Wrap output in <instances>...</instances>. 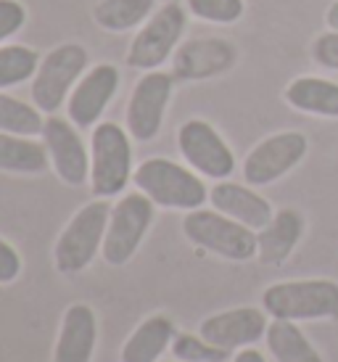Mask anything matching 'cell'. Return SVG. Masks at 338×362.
<instances>
[{"label": "cell", "mask_w": 338, "mask_h": 362, "mask_svg": "<svg viewBox=\"0 0 338 362\" xmlns=\"http://www.w3.org/2000/svg\"><path fill=\"white\" fill-rule=\"evenodd\" d=\"M109 214V199H93L71 214L53 246V264L61 275H77L93 264L103 249Z\"/></svg>", "instance_id": "3"}, {"label": "cell", "mask_w": 338, "mask_h": 362, "mask_svg": "<svg viewBox=\"0 0 338 362\" xmlns=\"http://www.w3.org/2000/svg\"><path fill=\"white\" fill-rule=\"evenodd\" d=\"M169 352L177 362H225L230 352L209 344L204 336H190V333H175Z\"/></svg>", "instance_id": "26"}, {"label": "cell", "mask_w": 338, "mask_h": 362, "mask_svg": "<svg viewBox=\"0 0 338 362\" xmlns=\"http://www.w3.org/2000/svg\"><path fill=\"white\" fill-rule=\"evenodd\" d=\"M159 3H175V0H159Z\"/></svg>", "instance_id": "33"}, {"label": "cell", "mask_w": 338, "mask_h": 362, "mask_svg": "<svg viewBox=\"0 0 338 362\" xmlns=\"http://www.w3.org/2000/svg\"><path fill=\"white\" fill-rule=\"evenodd\" d=\"M307 135L296 130L275 132L257 143L243 159V180L249 185H272L280 177H286L301 159L307 156Z\"/></svg>", "instance_id": "11"}, {"label": "cell", "mask_w": 338, "mask_h": 362, "mask_svg": "<svg viewBox=\"0 0 338 362\" xmlns=\"http://www.w3.org/2000/svg\"><path fill=\"white\" fill-rule=\"evenodd\" d=\"M172 93H175V74L169 71H146L135 82L127 101V132L132 135V141L148 143L159 135Z\"/></svg>", "instance_id": "10"}, {"label": "cell", "mask_w": 338, "mask_h": 362, "mask_svg": "<svg viewBox=\"0 0 338 362\" xmlns=\"http://www.w3.org/2000/svg\"><path fill=\"white\" fill-rule=\"evenodd\" d=\"M235 64V48L228 40L204 37L182 42L172 56L175 80H209L214 74L228 71Z\"/></svg>", "instance_id": "16"}, {"label": "cell", "mask_w": 338, "mask_h": 362, "mask_svg": "<svg viewBox=\"0 0 338 362\" xmlns=\"http://www.w3.org/2000/svg\"><path fill=\"white\" fill-rule=\"evenodd\" d=\"M42 143L48 148L50 167L64 185L80 188L90 182V148L74 122L50 114L42 127Z\"/></svg>", "instance_id": "12"}, {"label": "cell", "mask_w": 338, "mask_h": 362, "mask_svg": "<svg viewBox=\"0 0 338 362\" xmlns=\"http://www.w3.org/2000/svg\"><path fill=\"white\" fill-rule=\"evenodd\" d=\"M182 233L193 246L230 262H249L257 257V230L230 220L217 209H193L182 220Z\"/></svg>", "instance_id": "5"}, {"label": "cell", "mask_w": 338, "mask_h": 362, "mask_svg": "<svg viewBox=\"0 0 338 362\" xmlns=\"http://www.w3.org/2000/svg\"><path fill=\"white\" fill-rule=\"evenodd\" d=\"M175 322L167 315H151L140 322L122 344V362H159V357L172 346Z\"/></svg>", "instance_id": "19"}, {"label": "cell", "mask_w": 338, "mask_h": 362, "mask_svg": "<svg viewBox=\"0 0 338 362\" xmlns=\"http://www.w3.org/2000/svg\"><path fill=\"white\" fill-rule=\"evenodd\" d=\"M21 275V257L6 238H0V286H8Z\"/></svg>", "instance_id": "30"}, {"label": "cell", "mask_w": 338, "mask_h": 362, "mask_svg": "<svg viewBox=\"0 0 338 362\" xmlns=\"http://www.w3.org/2000/svg\"><path fill=\"white\" fill-rule=\"evenodd\" d=\"M175 362H177V360H175Z\"/></svg>", "instance_id": "34"}, {"label": "cell", "mask_w": 338, "mask_h": 362, "mask_svg": "<svg viewBox=\"0 0 338 362\" xmlns=\"http://www.w3.org/2000/svg\"><path fill=\"white\" fill-rule=\"evenodd\" d=\"M233 362H267V357L259 352V349H254V346H246V349H238V352H235Z\"/></svg>", "instance_id": "31"}, {"label": "cell", "mask_w": 338, "mask_h": 362, "mask_svg": "<svg viewBox=\"0 0 338 362\" xmlns=\"http://www.w3.org/2000/svg\"><path fill=\"white\" fill-rule=\"evenodd\" d=\"M188 11L201 21L235 24L243 16V0H188Z\"/></svg>", "instance_id": "27"}, {"label": "cell", "mask_w": 338, "mask_h": 362, "mask_svg": "<svg viewBox=\"0 0 338 362\" xmlns=\"http://www.w3.org/2000/svg\"><path fill=\"white\" fill-rule=\"evenodd\" d=\"M209 202L211 209L228 214L230 220L246 225L251 230H262L267 228L269 220L275 217L272 211V204L259 196L254 188L249 185H240V182H230V180H217V185L209 191Z\"/></svg>", "instance_id": "17"}, {"label": "cell", "mask_w": 338, "mask_h": 362, "mask_svg": "<svg viewBox=\"0 0 338 362\" xmlns=\"http://www.w3.org/2000/svg\"><path fill=\"white\" fill-rule=\"evenodd\" d=\"M42 127H45V119L35 103L19 101V98L0 90V132L37 138V135H42Z\"/></svg>", "instance_id": "24"}, {"label": "cell", "mask_w": 338, "mask_h": 362, "mask_svg": "<svg viewBox=\"0 0 338 362\" xmlns=\"http://www.w3.org/2000/svg\"><path fill=\"white\" fill-rule=\"evenodd\" d=\"M185 8L175 3H161L148 19L140 24L138 35L132 37L127 48V64L132 69L153 71L159 69L164 61L175 56L180 45V37L185 32Z\"/></svg>", "instance_id": "8"}, {"label": "cell", "mask_w": 338, "mask_h": 362, "mask_svg": "<svg viewBox=\"0 0 338 362\" xmlns=\"http://www.w3.org/2000/svg\"><path fill=\"white\" fill-rule=\"evenodd\" d=\"M120 90V69L114 64H98L88 69L74 85L66 114L77 127H95Z\"/></svg>", "instance_id": "14"}, {"label": "cell", "mask_w": 338, "mask_h": 362, "mask_svg": "<svg viewBox=\"0 0 338 362\" xmlns=\"http://www.w3.org/2000/svg\"><path fill=\"white\" fill-rule=\"evenodd\" d=\"M312 56L320 66L338 71V32H325L320 35L315 45H312Z\"/></svg>", "instance_id": "29"}, {"label": "cell", "mask_w": 338, "mask_h": 362, "mask_svg": "<svg viewBox=\"0 0 338 362\" xmlns=\"http://www.w3.org/2000/svg\"><path fill=\"white\" fill-rule=\"evenodd\" d=\"M264 341H267V349L275 357V362H325L312 346V341L304 336V331L298 328V322L269 317Z\"/></svg>", "instance_id": "22"}, {"label": "cell", "mask_w": 338, "mask_h": 362, "mask_svg": "<svg viewBox=\"0 0 338 362\" xmlns=\"http://www.w3.org/2000/svg\"><path fill=\"white\" fill-rule=\"evenodd\" d=\"M325 21H328V27L333 32H338V0L336 3H333V6H330L328 8V13H325Z\"/></svg>", "instance_id": "32"}, {"label": "cell", "mask_w": 338, "mask_h": 362, "mask_svg": "<svg viewBox=\"0 0 338 362\" xmlns=\"http://www.w3.org/2000/svg\"><path fill=\"white\" fill-rule=\"evenodd\" d=\"M40 61V53L30 45H0V90L32 80Z\"/></svg>", "instance_id": "25"}, {"label": "cell", "mask_w": 338, "mask_h": 362, "mask_svg": "<svg viewBox=\"0 0 338 362\" xmlns=\"http://www.w3.org/2000/svg\"><path fill=\"white\" fill-rule=\"evenodd\" d=\"M286 101L304 114L338 119V82L322 77H296L286 88Z\"/></svg>", "instance_id": "20"}, {"label": "cell", "mask_w": 338, "mask_h": 362, "mask_svg": "<svg viewBox=\"0 0 338 362\" xmlns=\"http://www.w3.org/2000/svg\"><path fill=\"white\" fill-rule=\"evenodd\" d=\"M153 211H156V204L146 193L132 191L120 196V202L111 206L109 228L100 249V257L106 264L122 267L138 254L140 243L153 225Z\"/></svg>", "instance_id": "6"}, {"label": "cell", "mask_w": 338, "mask_h": 362, "mask_svg": "<svg viewBox=\"0 0 338 362\" xmlns=\"http://www.w3.org/2000/svg\"><path fill=\"white\" fill-rule=\"evenodd\" d=\"M156 0H98L93 21L106 32H127L140 27L153 13Z\"/></svg>", "instance_id": "23"}, {"label": "cell", "mask_w": 338, "mask_h": 362, "mask_svg": "<svg viewBox=\"0 0 338 362\" xmlns=\"http://www.w3.org/2000/svg\"><path fill=\"white\" fill-rule=\"evenodd\" d=\"M269 315L259 307H235L217 315L204 317L199 325V336H204L209 344L225 349V352H238L246 346L259 344L267 336Z\"/></svg>", "instance_id": "13"}, {"label": "cell", "mask_w": 338, "mask_h": 362, "mask_svg": "<svg viewBox=\"0 0 338 362\" xmlns=\"http://www.w3.org/2000/svg\"><path fill=\"white\" fill-rule=\"evenodd\" d=\"M262 307L272 320H328L338 315V283L328 278L272 283L262 293Z\"/></svg>", "instance_id": "4"}, {"label": "cell", "mask_w": 338, "mask_h": 362, "mask_svg": "<svg viewBox=\"0 0 338 362\" xmlns=\"http://www.w3.org/2000/svg\"><path fill=\"white\" fill-rule=\"evenodd\" d=\"M132 182L161 209L193 211L209 202V188L204 185L199 172L164 156L143 161L132 175Z\"/></svg>", "instance_id": "1"}, {"label": "cell", "mask_w": 338, "mask_h": 362, "mask_svg": "<svg viewBox=\"0 0 338 362\" xmlns=\"http://www.w3.org/2000/svg\"><path fill=\"white\" fill-rule=\"evenodd\" d=\"M304 235V217L296 209H280L267 228L257 233V257L264 264H280L293 254Z\"/></svg>", "instance_id": "18"}, {"label": "cell", "mask_w": 338, "mask_h": 362, "mask_svg": "<svg viewBox=\"0 0 338 362\" xmlns=\"http://www.w3.org/2000/svg\"><path fill=\"white\" fill-rule=\"evenodd\" d=\"M98 344V317L85 302L66 307L53 346V362H93Z\"/></svg>", "instance_id": "15"}, {"label": "cell", "mask_w": 338, "mask_h": 362, "mask_svg": "<svg viewBox=\"0 0 338 362\" xmlns=\"http://www.w3.org/2000/svg\"><path fill=\"white\" fill-rule=\"evenodd\" d=\"M122 124L98 122L90 135V191L95 199L122 196L132 180V143Z\"/></svg>", "instance_id": "2"}, {"label": "cell", "mask_w": 338, "mask_h": 362, "mask_svg": "<svg viewBox=\"0 0 338 362\" xmlns=\"http://www.w3.org/2000/svg\"><path fill=\"white\" fill-rule=\"evenodd\" d=\"M88 51L77 42H64L45 53V59L37 66V74L32 77V101L42 114L56 111L69 101L74 85L88 69Z\"/></svg>", "instance_id": "7"}, {"label": "cell", "mask_w": 338, "mask_h": 362, "mask_svg": "<svg viewBox=\"0 0 338 362\" xmlns=\"http://www.w3.org/2000/svg\"><path fill=\"white\" fill-rule=\"evenodd\" d=\"M27 24V8L19 0H0V45Z\"/></svg>", "instance_id": "28"}, {"label": "cell", "mask_w": 338, "mask_h": 362, "mask_svg": "<svg viewBox=\"0 0 338 362\" xmlns=\"http://www.w3.org/2000/svg\"><path fill=\"white\" fill-rule=\"evenodd\" d=\"M50 167L45 143L24 135L0 132V172L8 175H42Z\"/></svg>", "instance_id": "21"}, {"label": "cell", "mask_w": 338, "mask_h": 362, "mask_svg": "<svg viewBox=\"0 0 338 362\" xmlns=\"http://www.w3.org/2000/svg\"><path fill=\"white\" fill-rule=\"evenodd\" d=\"M177 148L193 172L209 180H228L235 172V153L209 122L188 119L177 130Z\"/></svg>", "instance_id": "9"}]
</instances>
